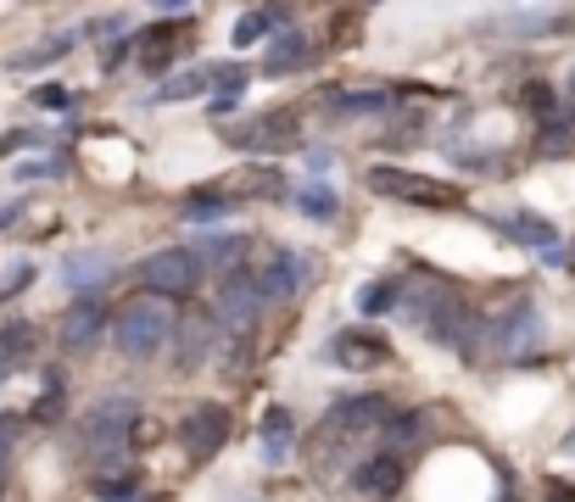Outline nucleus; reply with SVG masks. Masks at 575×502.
<instances>
[{
  "instance_id": "nucleus-1",
  "label": "nucleus",
  "mask_w": 575,
  "mask_h": 502,
  "mask_svg": "<svg viewBox=\"0 0 575 502\" xmlns=\"http://www.w3.org/2000/svg\"><path fill=\"white\" fill-rule=\"evenodd\" d=\"M403 313H408L414 330H424L447 351H475V340H487V319L447 285H414L408 301H403Z\"/></svg>"
},
{
  "instance_id": "nucleus-2",
  "label": "nucleus",
  "mask_w": 575,
  "mask_h": 502,
  "mask_svg": "<svg viewBox=\"0 0 575 502\" xmlns=\"http://www.w3.org/2000/svg\"><path fill=\"white\" fill-rule=\"evenodd\" d=\"M173 335V313H168V301L163 296H146V301H129V308L112 319V340L123 358H157V351L168 346Z\"/></svg>"
},
{
  "instance_id": "nucleus-3",
  "label": "nucleus",
  "mask_w": 575,
  "mask_h": 502,
  "mask_svg": "<svg viewBox=\"0 0 575 502\" xmlns=\"http://www.w3.org/2000/svg\"><path fill=\"white\" fill-rule=\"evenodd\" d=\"M369 190L392 195V201H408V207H430V213L464 207V190H458V184L430 179V174H408V168H374V174H369Z\"/></svg>"
},
{
  "instance_id": "nucleus-4",
  "label": "nucleus",
  "mask_w": 575,
  "mask_h": 502,
  "mask_svg": "<svg viewBox=\"0 0 575 502\" xmlns=\"http://www.w3.org/2000/svg\"><path fill=\"white\" fill-rule=\"evenodd\" d=\"M134 430H140V402H129V396H107L84 414V446L101 452V458H118L134 441Z\"/></svg>"
},
{
  "instance_id": "nucleus-5",
  "label": "nucleus",
  "mask_w": 575,
  "mask_h": 502,
  "mask_svg": "<svg viewBox=\"0 0 575 502\" xmlns=\"http://www.w3.org/2000/svg\"><path fill=\"white\" fill-rule=\"evenodd\" d=\"M202 251H190V246H168V251H152L146 268H140V279H146L152 296H196L202 285Z\"/></svg>"
},
{
  "instance_id": "nucleus-6",
  "label": "nucleus",
  "mask_w": 575,
  "mask_h": 502,
  "mask_svg": "<svg viewBox=\"0 0 575 502\" xmlns=\"http://www.w3.org/2000/svg\"><path fill=\"white\" fill-rule=\"evenodd\" d=\"M487 340H492L498 358H531L537 340H542V319H537V308H531V301H514L503 319L487 324Z\"/></svg>"
},
{
  "instance_id": "nucleus-7",
  "label": "nucleus",
  "mask_w": 575,
  "mask_h": 502,
  "mask_svg": "<svg viewBox=\"0 0 575 502\" xmlns=\"http://www.w3.org/2000/svg\"><path fill=\"white\" fill-rule=\"evenodd\" d=\"M179 441H184V458H190V464L218 458L224 441H229V414L218 408V402H202V408H190V414H184Z\"/></svg>"
},
{
  "instance_id": "nucleus-8",
  "label": "nucleus",
  "mask_w": 575,
  "mask_h": 502,
  "mask_svg": "<svg viewBox=\"0 0 575 502\" xmlns=\"http://www.w3.org/2000/svg\"><path fill=\"white\" fill-rule=\"evenodd\" d=\"M374 425H386V402L380 396H342L335 408L324 414V441L330 446H347L352 435H363V430H374Z\"/></svg>"
},
{
  "instance_id": "nucleus-9",
  "label": "nucleus",
  "mask_w": 575,
  "mask_h": 502,
  "mask_svg": "<svg viewBox=\"0 0 575 502\" xmlns=\"http://www.w3.org/2000/svg\"><path fill=\"white\" fill-rule=\"evenodd\" d=\"M224 140L241 151H291V145H302V129L285 112H263L257 123H224Z\"/></svg>"
},
{
  "instance_id": "nucleus-10",
  "label": "nucleus",
  "mask_w": 575,
  "mask_h": 502,
  "mask_svg": "<svg viewBox=\"0 0 575 502\" xmlns=\"http://www.w3.org/2000/svg\"><path fill=\"white\" fill-rule=\"evenodd\" d=\"M263 279L257 274H247V268H235L224 285H218V319L224 324H235V330H252L257 324V313H263Z\"/></svg>"
},
{
  "instance_id": "nucleus-11",
  "label": "nucleus",
  "mask_w": 575,
  "mask_h": 502,
  "mask_svg": "<svg viewBox=\"0 0 575 502\" xmlns=\"http://www.w3.org/2000/svg\"><path fill=\"white\" fill-rule=\"evenodd\" d=\"M386 340H380L374 330H342V335H335L330 340V363L335 369H352V374H369V369H380V363H386Z\"/></svg>"
},
{
  "instance_id": "nucleus-12",
  "label": "nucleus",
  "mask_w": 575,
  "mask_h": 502,
  "mask_svg": "<svg viewBox=\"0 0 575 502\" xmlns=\"http://www.w3.org/2000/svg\"><path fill=\"white\" fill-rule=\"evenodd\" d=\"M352 486H358V497H369V502H392V497L403 491V458H397V452H374L369 464L352 469Z\"/></svg>"
},
{
  "instance_id": "nucleus-13",
  "label": "nucleus",
  "mask_w": 575,
  "mask_h": 502,
  "mask_svg": "<svg viewBox=\"0 0 575 502\" xmlns=\"http://www.w3.org/2000/svg\"><path fill=\"white\" fill-rule=\"evenodd\" d=\"M101 335H107V308L95 296H79L73 308L62 313V346L68 351H89Z\"/></svg>"
},
{
  "instance_id": "nucleus-14",
  "label": "nucleus",
  "mask_w": 575,
  "mask_h": 502,
  "mask_svg": "<svg viewBox=\"0 0 575 502\" xmlns=\"http://www.w3.org/2000/svg\"><path fill=\"white\" fill-rule=\"evenodd\" d=\"M179 45H184V23H157L146 28V39H140V73H168V62L179 57Z\"/></svg>"
},
{
  "instance_id": "nucleus-15",
  "label": "nucleus",
  "mask_w": 575,
  "mask_h": 502,
  "mask_svg": "<svg viewBox=\"0 0 575 502\" xmlns=\"http://www.w3.org/2000/svg\"><path fill=\"white\" fill-rule=\"evenodd\" d=\"M107 274H112V263L101 258V251H84V258H73V263L62 268V279H68V290H73V296L101 290V285H107Z\"/></svg>"
},
{
  "instance_id": "nucleus-16",
  "label": "nucleus",
  "mask_w": 575,
  "mask_h": 502,
  "mask_svg": "<svg viewBox=\"0 0 575 502\" xmlns=\"http://www.w3.org/2000/svg\"><path fill=\"white\" fill-rule=\"evenodd\" d=\"M291 446H297L291 414H285V408H268V414H263V458H268V464H285V458H291Z\"/></svg>"
},
{
  "instance_id": "nucleus-17",
  "label": "nucleus",
  "mask_w": 575,
  "mask_h": 502,
  "mask_svg": "<svg viewBox=\"0 0 575 502\" xmlns=\"http://www.w3.org/2000/svg\"><path fill=\"white\" fill-rule=\"evenodd\" d=\"M324 107H330L335 118H374V112L392 107V95H386V89H347V95H330Z\"/></svg>"
},
{
  "instance_id": "nucleus-18",
  "label": "nucleus",
  "mask_w": 575,
  "mask_h": 502,
  "mask_svg": "<svg viewBox=\"0 0 575 502\" xmlns=\"http://www.w3.org/2000/svg\"><path fill=\"white\" fill-rule=\"evenodd\" d=\"M263 279V296L268 301H285V296H297V285H302V268H297V258H291V251H279V258L257 274Z\"/></svg>"
},
{
  "instance_id": "nucleus-19",
  "label": "nucleus",
  "mask_w": 575,
  "mask_h": 502,
  "mask_svg": "<svg viewBox=\"0 0 575 502\" xmlns=\"http://www.w3.org/2000/svg\"><path fill=\"white\" fill-rule=\"evenodd\" d=\"M308 57V34L302 28H279V39L268 45V73H291Z\"/></svg>"
},
{
  "instance_id": "nucleus-20",
  "label": "nucleus",
  "mask_w": 575,
  "mask_h": 502,
  "mask_svg": "<svg viewBox=\"0 0 575 502\" xmlns=\"http://www.w3.org/2000/svg\"><path fill=\"white\" fill-rule=\"evenodd\" d=\"M207 346H213V319H190L184 324V346H179V369H196L202 358H207Z\"/></svg>"
},
{
  "instance_id": "nucleus-21",
  "label": "nucleus",
  "mask_w": 575,
  "mask_h": 502,
  "mask_svg": "<svg viewBox=\"0 0 575 502\" xmlns=\"http://www.w3.org/2000/svg\"><path fill=\"white\" fill-rule=\"evenodd\" d=\"M28 358H34V330L28 324H7V330H0V363L17 369Z\"/></svg>"
},
{
  "instance_id": "nucleus-22",
  "label": "nucleus",
  "mask_w": 575,
  "mask_h": 502,
  "mask_svg": "<svg viewBox=\"0 0 575 502\" xmlns=\"http://www.w3.org/2000/svg\"><path fill=\"white\" fill-rule=\"evenodd\" d=\"M224 213H229V195H218V190L184 195V218H190V224H213V218H224Z\"/></svg>"
},
{
  "instance_id": "nucleus-23",
  "label": "nucleus",
  "mask_w": 575,
  "mask_h": 502,
  "mask_svg": "<svg viewBox=\"0 0 575 502\" xmlns=\"http://www.w3.org/2000/svg\"><path fill=\"white\" fill-rule=\"evenodd\" d=\"M62 402H68V385H62V374H45V396L34 402V414H28V419H39V425L62 419Z\"/></svg>"
},
{
  "instance_id": "nucleus-24",
  "label": "nucleus",
  "mask_w": 575,
  "mask_h": 502,
  "mask_svg": "<svg viewBox=\"0 0 575 502\" xmlns=\"http://www.w3.org/2000/svg\"><path fill=\"white\" fill-rule=\"evenodd\" d=\"M89 491L101 497V502H140L134 475H95V480H89Z\"/></svg>"
},
{
  "instance_id": "nucleus-25",
  "label": "nucleus",
  "mask_w": 575,
  "mask_h": 502,
  "mask_svg": "<svg viewBox=\"0 0 575 502\" xmlns=\"http://www.w3.org/2000/svg\"><path fill=\"white\" fill-rule=\"evenodd\" d=\"M297 207H302L308 218H324V224H330V218H335V207H342V201H335V190H324V184H308V190L297 195Z\"/></svg>"
},
{
  "instance_id": "nucleus-26",
  "label": "nucleus",
  "mask_w": 575,
  "mask_h": 502,
  "mask_svg": "<svg viewBox=\"0 0 575 502\" xmlns=\"http://www.w3.org/2000/svg\"><path fill=\"white\" fill-rule=\"evenodd\" d=\"M386 308H397V285H386V279H374V285H363L358 290V313H386Z\"/></svg>"
},
{
  "instance_id": "nucleus-27",
  "label": "nucleus",
  "mask_w": 575,
  "mask_h": 502,
  "mask_svg": "<svg viewBox=\"0 0 575 502\" xmlns=\"http://www.w3.org/2000/svg\"><path fill=\"white\" fill-rule=\"evenodd\" d=\"M202 89H213V73H190V79H173V84H163V89H157V100H184V95H202Z\"/></svg>"
},
{
  "instance_id": "nucleus-28",
  "label": "nucleus",
  "mask_w": 575,
  "mask_h": 502,
  "mask_svg": "<svg viewBox=\"0 0 575 502\" xmlns=\"http://www.w3.org/2000/svg\"><path fill=\"white\" fill-rule=\"evenodd\" d=\"M268 23H274V12H252V17H241V23H235V45L263 39V34H268Z\"/></svg>"
},
{
  "instance_id": "nucleus-29",
  "label": "nucleus",
  "mask_w": 575,
  "mask_h": 502,
  "mask_svg": "<svg viewBox=\"0 0 575 502\" xmlns=\"http://www.w3.org/2000/svg\"><path fill=\"white\" fill-rule=\"evenodd\" d=\"M525 107H531L542 123H553V89L548 84H525Z\"/></svg>"
},
{
  "instance_id": "nucleus-30",
  "label": "nucleus",
  "mask_w": 575,
  "mask_h": 502,
  "mask_svg": "<svg viewBox=\"0 0 575 502\" xmlns=\"http://www.w3.org/2000/svg\"><path fill=\"white\" fill-rule=\"evenodd\" d=\"M17 435H23V419L17 414H0V464L12 458V446H17Z\"/></svg>"
},
{
  "instance_id": "nucleus-31",
  "label": "nucleus",
  "mask_w": 575,
  "mask_h": 502,
  "mask_svg": "<svg viewBox=\"0 0 575 502\" xmlns=\"http://www.w3.org/2000/svg\"><path fill=\"white\" fill-rule=\"evenodd\" d=\"M207 263H218V268L241 263V240H213V246H207Z\"/></svg>"
},
{
  "instance_id": "nucleus-32",
  "label": "nucleus",
  "mask_w": 575,
  "mask_h": 502,
  "mask_svg": "<svg viewBox=\"0 0 575 502\" xmlns=\"http://www.w3.org/2000/svg\"><path fill=\"white\" fill-rule=\"evenodd\" d=\"M386 435H392V441H419V414H397V419H386Z\"/></svg>"
},
{
  "instance_id": "nucleus-33",
  "label": "nucleus",
  "mask_w": 575,
  "mask_h": 502,
  "mask_svg": "<svg viewBox=\"0 0 575 502\" xmlns=\"http://www.w3.org/2000/svg\"><path fill=\"white\" fill-rule=\"evenodd\" d=\"M34 107H68V89L62 84H39L34 89Z\"/></svg>"
},
{
  "instance_id": "nucleus-34",
  "label": "nucleus",
  "mask_w": 575,
  "mask_h": 502,
  "mask_svg": "<svg viewBox=\"0 0 575 502\" xmlns=\"http://www.w3.org/2000/svg\"><path fill=\"white\" fill-rule=\"evenodd\" d=\"M570 112H575V79H570Z\"/></svg>"
},
{
  "instance_id": "nucleus-35",
  "label": "nucleus",
  "mask_w": 575,
  "mask_h": 502,
  "mask_svg": "<svg viewBox=\"0 0 575 502\" xmlns=\"http://www.w3.org/2000/svg\"><path fill=\"white\" fill-rule=\"evenodd\" d=\"M0 497H7V475H0Z\"/></svg>"
},
{
  "instance_id": "nucleus-36",
  "label": "nucleus",
  "mask_w": 575,
  "mask_h": 502,
  "mask_svg": "<svg viewBox=\"0 0 575 502\" xmlns=\"http://www.w3.org/2000/svg\"><path fill=\"white\" fill-rule=\"evenodd\" d=\"M7 374H12V369H7V363H0V380H7Z\"/></svg>"
},
{
  "instance_id": "nucleus-37",
  "label": "nucleus",
  "mask_w": 575,
  "mask_h": 502,
  "mask_svg": "<svg viewBox=\"0 0 575 502\" xmlns=\"http://www.w3.org/2000/svg\"><path fill=\"white\" fill-rule=\"evenodd\" d=\"M163 7H179V0H163Z\"/></svg>"
},
{
  "instance_id": "nucleus-38",
  "label": "nucleus",
  "mask_w": 575,
  "mask_h": 502,
  "mask_svg": "<svg viewBox=\"0 0 575 502\" xmlns=\"http://www.w3.org/2000/svg\"><path fill=\"white\" fill-rule=\"evenodd\" d=\"M570 446H575V435H570Z\"/></svg>"
}]
</instances>
